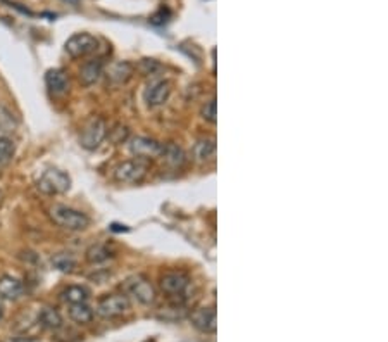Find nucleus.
<instances>
[{
	"label": "nucleus",
	"instance_id": "1",
	"mask_svg": "<svg viewBox=\"0 0 388 342\" xmlns=\"http://www.w3.org/2000/svg\"><path fill=\"white\" fill-rule=\"evenodd\" d=\"M49 216L56 225H59L64 230L80 231L85 230L90 225V218L85 213L78 211V209L68 208L64 204H56L49 209Z\"/></svg>",
	"mask_w": 388,
	"mask_h": 342
},
{
	"label": "nucleus",
	"instance_id": "2",
	"mask_svg": "<svg viewBox=\"0 0 388 342\" xmlns=\"http://www.w3.org/2000/svg\"><path fill=\"white\" fill-rule=\"evenodd\" d=\"M36 187L42 194L47 196H57V194L68 192L71 187V178L66 171L57 170V168H50V170L43 171L42 176L36 182Z\"/></svg>",
	"mask_w": 388,
	"mask_h": 342
},
{
	"label": "nucleus",
	"instance_id": "3",
	"mask_svg": "<svg viewBox=\"0 0 388 342\" xmlns=\"http://www.w3.org/2000/svg\"><path fill=\"white\" fill-rule=\"evenodd\" d=\"M149 173V161L142 159V157H135V159L123 161L118 164L114 170V176L118 182L123 183H138L147 176Z\"/></svg>",
	"mask_w": 388,
	"mask_h": 342
},
{
	"label": "nucleus",
	"instance_id": "4",
	"mask_svg": "<svg viewBox=\"0 0 388 342\" xmlns=\"http://www.w3.org/2000/svg\"><path fill=\"white\" fill-rule=\"evenodd\" d=\"M107 137V124L102 117H91L80 135V143L87 150H95Z\"/></svg>",
	"mask_w": 388,
	"mask_h": 342
},
{
	"label": "nucleus",
	"instance_id": "5",
	"mask_svg": "<svg viewBox=\"0 0 388 342\" xmlns=\"http://www.w3.org/2000/svg\"><path fill=\"white\" fill-rule=\"evenodd\" d=\"M130 310V299L124 294H109L102 297L97 304V313L100 318H118Z\"/></svg>",
	"mask_w": 388,
	"mask_h": 342
},
{
	"label": "nucleus",
	"instance_id": "6",
	"mask_svg": "<svg viewBox=\"0 0 388 342\" xmlns=\"http://www.w3.org/2000/svg\"><path fill=\"white\" fill-rule=\"evenodd\" d=\"M124 290L140 304H152L156 301V289L144 275H133L124 282Z\"/></svg>",
	"mask_w": 388,
	"mask_h": 342
},
{
	"label": "nucleus",
	"instance_id": "7",
	"mask_svg": "<svg viewBox=\"0 0 388 342\" xmlns=\"http://www.w3.org/2000/svg\"><path fill=\"white\" fill-rule=\"evenodd\" d=\"M190 287V277L183 271H166L159 278V289L170 297H181Z\"/></svg>",
	"mask_w": 388,
	"mask_h": 342
},
{
	"label": "nucleus",
	"instance_id": "8",
	"mask_svg": "<svg viewBox=\"0 0 388 342\" xmlns=\"http://www.w3.org/2000/svg\"><path fill=\"white\" fill-rule=\"evenodd\" d=\"M97 45V38L90 33H76L66 42V52L71 57H83L94 52Z\"/></svg>",
	"mask_w": 388,
	"mask_h": 342
},
{
	"label": "nucleus",
	"instance_id": "9",
	"mask_svg": "<svg viewBox=\"0 0 388 342\" xmlns=\"http://www.w3.org/2000/svg\"><path fill=\"white\" fill-rule=\"evenodd\" d=\"M163 149H164L163 143L147 137H137L130 143L131 152H133L137 157H142V159H147V161L154 159V157L163 156Z\"/></svg>",
	"mask_w": 388,
	"mask_h": 342
},
{
	"label": "nucleus",
	"instance_id": "10",
	"mask_svg": "<svg viewBox=\"0 0 388 342\" xmlns=\"http://www.w3.org/2000/svg\"><path fill=\"white\" fill-rule=\"evenodd\" d=\"M190 322L197 330L204 334H214L218 329V318H216L214 308H199L190 315Z\"/></svg>",
	"mask_w": 388,
	"mask_h": 342
},
{
	"label": "nucleus",
	"instance_id": "11",
	"mask_svg": "<svg viewBox=\"0 0 388 342\" xmlns=\"http://www.w3.org/2000/svg\"><path fill=\"white\" fill-rule=\"evenodd\" d=\"M171 95V83L166 80H161V82L152 83L149 87L147 94H145V102H147L149 108H159L164 102H167Z\"/></svg>",
	"mask_w": 388,
	"mask_h": 342
},
{
	"label": "nucleus",
	"instance_id": "12",
	"mask_svg": "<svg viewBox=\"0 0 388 342\" xmlns=\"http://www.w3.org/2000/svg\"><path fill=\"white\" fill-rule=\"evenodd\" d=\"M47 88L54 95H64L69 88V78L62 69H49L45 75Z\"/></svg>",
	"mask_w": 388,
	"mask_h": 342
},
{
	"label": "nucleus",
	"instance_id": "13",
	"mask_svg": "<svg viewBox=\"0 0 388 342\" xmlns=\"http://www.w3.org/2000/svg\"><path fill=\"white\" fill-rule=\"evenodd\" d=\"M102 71H104V64H102L100 59L85 62V64L82 66V69H80V83L85 87L94 85L102 76Z\"/></svg>",
	"mask_w": 388,
	"mask_h": 342
},
{
	"label": "nucleus",
	"instance_id": "14",
	"mask_svg": "<svg viewBox=\"0 0 388 342\" xmlns=\"http://www.w3.org/2000/svg\"><path fill=\"white\" fill-rule=\"evenodd\" d=\"M23 294V284L20 278L13 275H2L0 277V299L14 301Z\"/></svg>",
	"mask_w": 388,
	"mask_h": 342
},
{
	"label": "nucleus",
	"instance_id": "15",
	"mask_svg": "<svg viewBox=\"0 0 388 342\" xmlns=\"http://www.w3.org/2000/svg\"><path fill=\"white\" fill-rule=\"evenodd\" d=\"M216 156V141L214 138H202L193 145V157L199 163H207Z\"/></svg>",
	"mask_w": 388,
	"mask_h": 342
},
{
	"label": "nucleus",
	"instance_id": "16",
	"mask_svg": "<svg viewBox=\"0 0 388 342\" xmlns=\"http://www.w3.org/2000/svg\"><path fill=\"white\" fill-rule=\"evenodd\" d=\"M163 157L171 168H181L186 163V156L183 152L181 147H178L177 143H167L163 149Z\"/></svg>",
	"mask_w": 388,
	"mask_h": 342
},
{
	"label": "nucleus",
	"instance_id": "17",
	"mask_svg": "<svg viewBox=\"0 0 388 342\" xmlns=\"http://www.w3.org/2000/svg\"><path fill=\"white\" fill-rule=\"evenodd\" d=\"M38 323L47 330H59L62 327V316L54 308H43L38 315Z\"/></svg>",
	"mask_w": 388,
	"mask_h": 342
},
{
	"label": "nucleus",
	"instance_id": "18",
	"mask_svg": "<svg viewBox=\"0 0 388 342\" xmlns=\"http://www.w3.org/2000/svg\"><path fill=\"white\" fill-rule=\"evenodd\" d=\"M89 290L82 285H69L68 289L62 290L61 297L68 304H82L89 301Z\"/></svg>",
	"mask_w": 388,
	"mask_h": 342
},
{
	"label": "nucleus",
	"instance_id": "19",
	"mask_svg": "<svg viewBox=\"0 0 388 342\" xmlns=\"http://www.w3.org/2000/svg\"><path fill=\"white\" fill-rule=\"evenodd\" d=\"M69 318L80 325H87L94 320V310L87 303L69 304Z\"/></svg>",
	"mask_w": 388,
	"mask_h": 342
},
{
	"label": "nucleus",
	"instance_id": "20",
	"mask_svg": "<svg viewBox=\"0 0 388 342\" xmlns=\"http://www.w3.org/2000/svg\"><path fill=\"white\" fill-rule=\"evenodd\" d=\"M109 257H112V252L109 251L107 245L104 244H94L91 248L87 249V261H89V263H104Z\"/></svg>",
	"mask_w": 388,
	"mask_h": 342
},
{
	"label": "nucleus",
	"instance_id": "21",
	"mask_svg": "<svg viewBox=\"0 0 388 342\" xmlns=\"http://www.w3.org/2000/svg\"><path fill=\"white\" fill-rule=\"evenodd\" d=\"M133 75V66L130 62H118V64L112 66L111 69V78L116 83H124L131 78Z\"/></svg>",
	"mask_w": 388,
	"mask_h": 342
},
{
	"label": "nucleus",
	"instance_id": "22",
	"mask_svg": "<svg viewBox=\"0 0 388 342\" xmlns=\"http://www.w3.org/2000/svg\"><path fill=\"white\" fill-rule=\"evenodd\" d=\"M14 142L7 137H0V170L7 166L14 157Z\"/></svg>",
	"mask_w": 388,
	"mask_h": 342
},
{
	"label": "nucleus",
	"instance_id": "23",
	"mask_svg": "<svg viewBox=\"0 0 388 342\" xmlns=\"http://www.w3.org/2000/svg\"><path fill=\"white\" fill-rule=\"evenodd\" d=\"M52 263H54V266L57 268V270L64 271V273H71V271L76 268L75 257H73L71 255H64V252H62V255L54 256Z\"/></svg>",
	"mask_w": 388,
	"mask_h": 342
},
{
	"label": "nucleus",
	"instance_id": "24",
	"mask_svg": "<svg viewBox=\"0 0 388 342\" xmlns=\"http://www.w3.org/2000/svg\"><path fill=\"white\" fill-rule=\"evenodd\" d=\"M17 121L14 117V114L9 111L7 108L0 106V130L6 131V134H10V131L16 130Z\"/></svg>",
	"mask_w": 388,
	"mask_h": 342
},
{
	"label": "nucleus",
	"instance_id": "25",
	"mask_svg": "<svg viewBox=\"0 0 388 342\" xmlns=\"http://www.w3.org/2000/svg\"><path fill=\"white\" fill-rule=\"evenodd\" d=\"M107 135H109V141L118 145V143H123L128 141V137H130V130H128L126 127H123V124H116L112 130L107 131Z\"/></svg>",
	"mask_w": 388,
	"mask_h": 342
},
{
	"label": "nucleus",
	"instance_id": "26",
	"mask_svg": "<svg viewBox=\"0 0 388 342\" xmlns=\"http://www.w3.org/2000/svg\"><path fill=\"white\" fill-rule=\"evenodd\" d=\"M216 116H218V111H216V99L212 97L209 102H206L202 108V117L207 120L209 123H216Z\"/></svg>",
	"mask_w": 388,
	"mask_h": 342
},
{
	"label": "nucleus",
	"instance_id": "27",
	"mask_svg": "<svg viewBox=\"0 0 388 342\" xmlns=\"http://www.w3.org/2000/svg\"><path fill=\"white\" fill-rule=\"evenodd\" d=\"M7 342H40L38 339H33V337H16V339H10Z\"/></svg>",
	"mask_w": 388,
	"mask_h": 342
},
{
	"label": "nucleus",
	"instance_id": "28",
	"mask_svg": "<svg viewBox=\"0 0 388 342\" xmlns=\"http://www.w3.org/2000/svg\"><path fill=\"white\" fill-rule=\"evenodd\" d=\"M2 318H3V304L2 301H0V322H2Z\"/></svg>",
	"mask_w": 388,
	"mask_h": 342
}]
</instances>
